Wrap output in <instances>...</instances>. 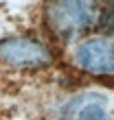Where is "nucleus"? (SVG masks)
<instances>
[{"label": "nucleus", "mask_w": 114, "mask_h": 120, "mask_svg": "<svg viewBox=\"0 0 114 120\" xmlns=\"http://www.w3.org/2000/svg\"><path fill=\"white\" fill-rule=\"evenodd\" d=\"M108 9V0H46L44 20L57 37L73 39L101 26Z\"/></svg>", "instance_id": "f257e3e1"}, {"label": "nucleus", "mask_w": 114, "mask_h": 120, "mask_svg": "<svg viewBox=\"0 0 114 120\" xmlns=\"http://www.w3.org/2000/svg\"><path fill=\"white\" fill-rule=\"evenodd\" d=\"M53 55L46 44L40 39L16 35V37L0 39V61L18 70H37L51 63Z\"/></svg>", "instance_id": "f03ea898"}, {"label": "nucleus", "mask_w": 114, "mask_h": 120, "mask_svg": "<svg viewBox=\"0 0 114 120\" xmlns=\"http://www.w3.org/2000/svg\"><path fill=\"white\" fill-rule=\"evenodd\" d=\"M75 63L90 74H114V41L110 37H86L73 52Z\"/></svg>", "instance_id": "7ed1b4c3"}, {"label": "nucleus", "mask_w": 114, "mask_h": 120, "mask_svg": "<svg viewBox=\"0 0 114 120\" xmlns=\"http://www.w3.org/2000/svg\"><path fill=\"white\" fill-rule=\"evenodd\" d=\"M70 120H110L105 116V103L99 96H79L68 107Z\"/></svg>", "instance_id": "20e7f679"}, {"label": "nucleus", "mask_w": 114, "mask_h": 120, "mask_svg": "<svg viewBox=\"0 0 114 120\" xmlns=\"http://www.w3.org/2000/svg\"><path fill=\"white\" fill-rule=\"evenodd\" d=\"M101 29L108 31L110 35H114V7L108 9V13H105V18H103V22H101Z\"/></svg>", "instance_id": "39448f33"}, {"label": "nucleus", "mask_w": 114, "mask_h": 120, "mask_svg": "<svg viewBox=\"0 0 114 120\" xmlns=\"http://www.w3.org/2000/svg\"><path fill=\"white\" fill-rule=\"evenodd\" d=\"M112 2H114V0H112Z\"/></svg>", "instance_id": "423d86ee"}]
</instances>
